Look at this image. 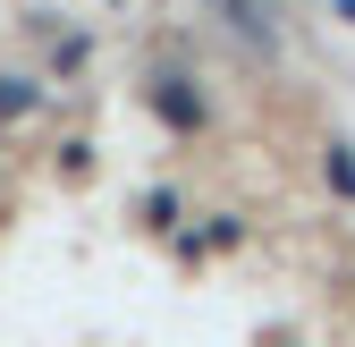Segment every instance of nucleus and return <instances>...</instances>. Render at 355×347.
<instances>
[{
    "label": "nucleus",
    "instance_id": "1",
    "mask_svg": "<svg viewBox=\"0 0 355 347\" xmlns=\"http://www.w3.org/2000/svg\"><path fill=\"white\" fill-rule=\"evenodd\" d=\"M220 17H229V34L245 42V51H279L271 17H262V0H220Z\"/></svg>",
    "mask_w": 355,
    "mask_h": 347
},
{
    "label": "nucleus",
    "instance_id": "2",
    "mask_svg": "<svg viewBox=\"0 0 355 347\" xmlns=\"http://www.w3.org/2000/svg\"><path fill=\"white\" fill-rule=\"evenodd\" d=\"M153 102H161V119H169V127H195V119H203V102L187 94V76H161V94H153Z\"/></svg>",
    "mask_w": 355,
    "mask_h": 347
},
{
    "label": "nucleus",
    "instance_id": "3",
    "mask_svg": "<svg viewBox=\"0 0 355 347\" xmlns=\"http://www.w3.org/2000/svg\"><path fill=\"white\" fill-rule=\"evenodd\" d=\"M34 110V76H0V119H26Z\"/></svg>",
    "mask_w": 355,
    "mask_h": 347
},
{
    "label": "nucleus",
    "instance_id": "4",
    "mask_svg": "<svg viewBox=\"0 0 355 347\" xmlns=\"http://www.w3.org/2000/svg\"><path fill=\"white\" fill-rule=\"evenodd\" d=\"M330 178H338V187L355 195V153H347V144H330Z\"/></svg>",
    "mask_w": 355,
    "mask_h": 347
}]
</instances>
